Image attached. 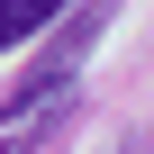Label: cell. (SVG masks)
I'll use <instances>...</instances> for the list:
<instances>
[{
  "mask_svg": "<svg viewBox=\"0 0 154 154\" xmlns=\"http://www.w3.org/2000/svg\"><path fill=\"white\" fill-rule=\"evenodd\" d=\"M72 9V0H0V54H9V45H27L36 27H54Z\"/></svg>",
  "mask_w": 154,
  "mask_h": 154,
  "instance_id": "cell-2",
  "label": "cell"
},
{
  "mask_svg": "<svg viewBox=\"0 0 154 154\" xmlns=\"http://www.w3.org/2000/svg\"><path fill=\"white\" fill-rule=\"evenodd\" d=\"M109 154H154V145H145V136H127V145H109Z\"/></svg>",
  "mask_w": 154,
  "mask_h": 154,
  "instance_id": "cell-3",
  "label": "cell"
},
{
  "mask_svg": "<svg viewBox=\"0 0 154 154\" xmlns=\"http://www.w3.org/2000/svg\"><path fill=\"white\" fill-rule=\"evenodd\" d=\"M109 27V0H82V9H72V27L45 45V63L27 72V91H72V72H82V45Z\"/></svg>",
  "mask_w": 154,
  "mask_h": 154,
  "instance_id": "cell-1",
  "label": "cell"
}]
</instances>
